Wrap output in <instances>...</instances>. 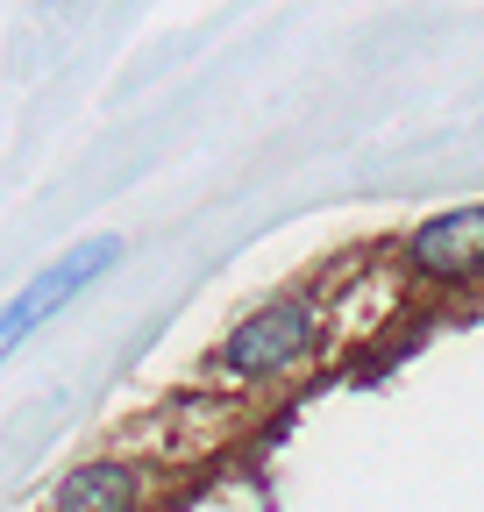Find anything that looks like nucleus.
<instances>
[{"mask_svg": "<svg viewBox=\"0 0 484 512\" xmlns=\"http://www.w3.org/2000/svg\"><path fill=\"white\" fill-rule=\"evenodd\" d=\"M121 264V235H86V242H72L65 256H50V264L0 306V356H15L36 328H50L57 313H65L79 292H93V278L100 271H114Z\"/></svg>", "mask_w": 484, "mask_h": 512, "instance_id": "nucleus-1", "label": "nucleus"}, {"mask_svg": "<svg viewBox=\"0 0 484 512\" xmlns=\"http://www.w3.org/2000/svg\"><path fill=\"white\" fill-rule=\"evenodd\" d=\"M321 342V313L307 299H264L257 313H242L228 342H221V370L242 377V384H264V377H285L314 356Z\"/></svg>", "mask_w": 484, "mask_h": 512, "instance_id": "nucleus-2", "label": "nucleus"}, {"mask_svg": "<svg viewBox=\"0 0 484 512\" xmlns=\"http://www.w3.org/2000/svg\"><path fill=\"white\" fill-rule=\"evenodd\" d=\"M406 264L428 285H470V278H484V200L420 221L406 235Z\"/></svg>", "mask_w": 484, "mask_h": 512, "instance_id": "nucleus-3", "label": "nucleus"}, {"mask_svg": "<svg viewBox=\"0 0 484 512\" xmlns=\"http://www.w3.org/2000/svg\"><path fill=\"white\" fill-rule=\"evenodd\" d=\"M50 505L57 512H129V505H143V470H129V463H79V470H65L50 484Z\"/></svg>", "mask_w": 484, "mask_h": 512, "instance_id": "nucleus-4", "label": "nucleus"}]
</instances>
